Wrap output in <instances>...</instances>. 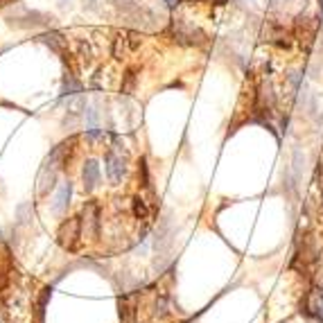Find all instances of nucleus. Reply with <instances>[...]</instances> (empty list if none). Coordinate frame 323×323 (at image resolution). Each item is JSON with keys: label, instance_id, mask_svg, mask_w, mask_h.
<instances>
[{"label": "nucleus", "instance_id": "1", "mask_svg": "<svg viewBox=\"0 0 323 323\" xmlns=\"http://www.w3.org/2000/svg\"><path fill=\"white\" fill-rule=\"evenodd\" d=\"M167 2H170V5H174V2H176V0H167Z\"/></svg>", "mask_w": 323, "mask_h": 323}]
</instances>
